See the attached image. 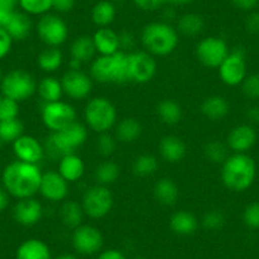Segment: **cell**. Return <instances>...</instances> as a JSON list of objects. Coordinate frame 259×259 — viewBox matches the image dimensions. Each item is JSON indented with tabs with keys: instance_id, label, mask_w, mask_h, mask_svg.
Listing matches in <instances>:
<instances>
[{
	"instance_id": "19",
	"label": "cell",
	"mask_w": 259,
	"mask_h": 259,
	"mask_svg": "<svg viewBox=\"0 0 259 259\" xmlns=\"http://www.w3.org/2000/svg\"><path fill=\"white\" fill-rule=\"evenodd\" d=\"M14 220L23 226H33L44 216V206L34 197L23 198L16 203L13 210Z\"/></svg>"
},
{
	"instance_id": "32",
	"label": "cell",
	"mask_w": 259,
	"mask_h": 259,
	"mask_svg": "<svg viewBox=\"0 0 259 259\" xmlns=\"http://www.w3.org/2000/svg\"><path fill=\"white\" fill-rule=\"evenodd\" d=\"M91 18L98 28L109 27L116 19V7L111 0H101L92 8Z\"/></svg>"
},
{
	"instance_id": "53",
	"label": "cell",
	"mask_w": 259,
	"mask_h": 259,
	"mask_svg": "<svg viewBox=\"0 0 259 259\" xmlns=\"http://www.w3.org/2000/svg\"><path fill=\"white\" fill-rule=\"evenodd\" d=\"M97 259H127L126 255L118 249H106L101 251Z\"/></svg>"
},
{
	"instance_id": "6",
	"label": "cell",
	"mask_w": 259,
	"mask_h": 259,
	"mask_svg": "<svg viewBox=\"0 0 259 259\" xmlns=\"http://www.w3.org/2000/svg\"><path fill=\"white\" fill-rule=\"evenodd\" d=\"M117 108L106 97H93L84 108V121L88 128L99 134L109 133L117 123Z\"/></svg>"
},
{
	"instance_id": "7",
	"label": "cell",
	"mask_w": 259,
	"mask_h": 259,
	"mask_svg": "<svg viewBox=\"0 0 259 259\" xmlns=\"http://www.w3.org/2000/svg\"><path fill=\"white\" fill-rule=\"evenodd\" d=\"M0 91L3 97L21 103L29 99L36 93L37 81L28 71L16 69L3 76L0 83Z\"/></svg>"
},
{
	"instance_id": "25",
	"label": "cell",
	"mask_w": 259,
	"mask_h": 259,
	"mask_svg": "<svg viewBox=\"0 0 259 259\" xmlns=\"http://www.w3.org/2000/svg\"><path fill=\"white\" fill-rule=\"evenodd\" d=\"M17 259H52L51 250L45 241L39 239H27L16 251Z\"/></svg>"
},
{
	"instance_id": "28",
	"label": "cell",
	"mask_w": 259,
	"mask_h": 259,
	"mask_svg": "<svg viewBox=\"0 0 259 259\" xmlns=\"http://www.w3.org/2000/svg\"><path fill=\"white\" fill-rule=\"evenodd\" d=\"M229 111L230 104L223 96H210L201 104V113L210 121H220L225 118Z\"/></svg>"
},
{
	"instance_id": "10",
	"label": "cell",
	"mask_w": 259,
	"mask_h": 259,
	"mask_svg": "<svg viewBox=\"0 0 259 259\" xmlns=\"http://www.w3.org/2000/svg\"><path fill=\"white\" fill-rule=\"evenodd\" d=\"M36 31L39 39L50 47H60L69 38L68 24L57 14L47 13L41 16L37 22Z\"/></svg>"
},
{
	"instance_id": "14",
	"label": "cell",
	"mask_w": 259,
	"mask_h": 259,
	"mask_svg": "<svg viewBox=\"0 0 259 259\" xmlns=\"http://www.w3.org/2000/svg\"><path fill=\"white\" fill-rule=\"evenodd\" d=\"M71 243L78 254L93 255L102 250L104 239L98 228L88 224H81L73 230Z\"/></svg>"
},
{
	"instance_id": "57",
	"label": "cell",
	"mask_w": 259,
	"mask_h": 259,
	"mask_svg": "<svg viewBox=\"0 0 259 259\" xmlns=\"http://www.w3.org/2000/svg\"><path fill=\"white\" fill-rule=\"evenodd\" d=\"M55 259H79L75 254H71V253H64V254H60L59 256H56Z\"/></svg>"
},
{
	"instance_id": "27",
	"label": "cell",
	"mask_w": 259,
	"mask_h": 259,
	"mask_svg": "<svg viewBox=\"0 0 259 259\" xmlns=\"http://www.w3.org/2000/svg\"><path fill=\"white\" fill-rule=\"evenodd\" d=\"M154 197L160 205L170 207L179 200V188L170 178H160L154 186Z\"/></svg>"
},
{
	"instance_id": "46",
	"label": "cell",
	"mask_w": 259,
	"mask_h": 259,
	"mask_svg": "<svg viewBox=\"0 0 259 259\" xmlns=\"http://www.w3.org/2000/svg\"><path fill=\"white\" fill-rule=\"evenodd\" d=\"M18 6L19 0H0V27H6Z\"/></svg>"
},
{
	"instance_id": "41",
	"label": "cell",
	"mask_w": 259,
	"mask_h": 259,
	"mask_svg": "<svg viewBox=\"0 0 259 259\" xmlns=\"http://www.w3.org/2000/svg\"><path fill=\"white\" fill-rule=\"evenodd\" d=\"M117 143L118 141L116 140L114 135H111L109 133L99 134L96 141V149L99 155L104 156V158H108V156L113 155L114 151H116Z\"/></svg>"
},
{
	"instance_id": "35",
	"label": "cell",
	"mask_w": 259,
	"mask_h": 259,
	"mask_svg": "<svg viewBox=\"0 0 259 259\" xmlns=\"http://www.w3.org/2000/svg\"><path fill=\"white\" fill-rule=\"evenodd\" d=\"M205 28V21L202 16L197 13H186L181 16L177 22V31L186 37H196L201 34Z\"/></svg>"
},
{
	"instance_id": "4",
	"label": "cell",
	"mask_w": 259,
	"mask_h": 259,
	"mask_svg": "<svg viewBox=\"0 0 259 259\" xmlns=\"http://www.w3.org/2000/svg\"><path fill=\"white\" fill-rule=\"evenodd\" d=\"M88 140V127L81 122L75 121L61 130L59 133H51L45 143V153L52 158H62V156L73 154L79 148L84 145Z\"/></svg>"
},
{
	"instance_id": "31",
	"label": "cell",
	"mask_w": 259,
	"mask_h": 259,
	"mask_svg": "<svg viewBox=\"0 0 259 259\" xmlns=\"http://www.w3.org/2000/svg\"><path fill=\"white\" fill-rule=\"evenodd\" d=\"M59 215L61 223L64 224L66 228L73 229V230L83 224V207H81V203L76 202V201H64V203H62L61 207H60Z\"/></svg>"
},
{
	"instance_id": "44",
	"label": "cell",
	"mask_w": 259,
	"mask_h": 259,
	"mask_svg": "<svg viewBox=\"0 0 259 259\" xmlns=\"http://www.w3.org/2000/svg\"><path fill=\"white\" fill-rule=\"evenodd\" d=\"M241 85V92L246 98L255 101L259 99V73L246 75Z\"/></svg>"
},
{
	"instance_id": "12",
	"label": "cell",
	"mask_w": 259,
	"mask_h": 259,
	"mask_svg": "<svg viewBox=\"0 0 259 259\" xmlns=\"http://www.w3.org/2000/svg\"><path fill=\"white\" fill-rule=\"evenodd\" d=\"M127 68L130 81L146 84L154 79L158 70V64L153 55L146 51H133L127 54Z\"/></svg>"
},
{
	"instance_id": "9",
	"label": "cell",
	"mask_w": 259,
	"mask_h": 259,
	"mask_svg": "<svg viewBox=\"0 0 259 259\" xmlns=\"http://www.w3.org/2000/svg\"><path fill=\"white\" fill-rule=\"evenodd\" d=\"M42 123L51 133H59L76 121V111L64 101L45 103L41 111Z\"/></svg>"
},
{
	"instance_id": "47",
	"label": "cell",
	"mask_w": 259,
	"mask_h": 259,
	"mask_svg": "<svg viewBox=\"0 0 259 259\" xmlns=\"http://www.w3.org/2000/svg\"><path fill=\"white\" fill-rule=\"evenodd\" d=\"M13 38L9 36L8 32L3 27H0V60L8 56L12 46H13Z\"/></svg>"
},
{
	"instance_id": "39",
	"label": "cell",
	"mask_w": 259,
	"mask_h": 259,
	"mask_svg": "<svg viewBox=\"0 0 259 259\" xmlns=\"http://www.w3.org/2000/svg\"><path fill=\"white\" fill-rule=\"evenodd\" d=\"M228 145L219 140L208 141L203 148V154L208 161L213 164H223L228 159Z\"/></svg>"
},
{
	"instance_id": "23",
	"label": "cell",
	"mask_w": 259,
	"mask_h": 259,
	"mask_svg": "<svg viewBox=\"0 0 259 259\" xmlns=\"http://www.w3.org/2000/svg\"><path fill=\"white\" fill-rule=\"evenodd\" d=\"M169 228L179 236L193 235L198 229V219L187 210H179L170 216Z\"/></svg>"
},
{
	"instance_id": "1",
	"label": "cell",
	"mask_w": 259,
	"mask_h": 259,
	"mask_svg": "<svg viewBox=\"0 0 259 259\" xmlns=\"http://www.w3.org/2000/svg\"><path fill=\"white\" fill-rule=\"evenodd\" d=\"M42 171L37 164L16 160L4 168L2 174L3 187L11 196L23 200L38 193Z\"/></svg>"
},
{
	"instance_id": "33",
	"label": "cell",
	"mask_w": 259,
	"mask_h": 259,
	"mask_svg": "<svg viewBox=\"0 0 259 259\" xmlns=\"http://www.w3.org/2000/svg\"><path fill=\"white\" fill-rule=\"evenodd\" d=\"M62 62H64V54L59 47L46 46V49L42 50L37 56V64L39 69L47 74H52L59 70Z\"/></svg>"
},
{
	"instance_id": "48",
	"label": "cell",
	"mask_w": 259,
	"mask_h": 259,
	"mask_svg": "<svg viewBox=\"0 0 259 259\" xmlns=\"http://www.w3.org/2000/svg\"><path fill=\"white\" fill-rule=\"evenodd\" d=\"M134 3L140 11L153 12L160 8L164 3H168V0H134Z\"/></svg>"
},
{
	"instance_id": "60",
	"label": "cell",
	"mask_w": 259,
	"mask_h": 259,
	"mask_svg": "<svg viewBox=\"0 0 259 259\" xmlns=\"http://www.w3.org/2000/svg\"><path fill=\"white\" fill-rule=\"evenodd\" d=\"M111 2H122V0H111Z\"/></svg>"
},
{
	"instance_id": "30",
	"label": "cell",
	"mask_w": 259,
	"mask_h": 259,
	"mask_svg": "<svg viewBox=\"0 0 259 259\" xmlns=\"http://www.w3.org/2000/svg\"><path fill=\"white\" fill-rule=\"evenodd\" d=\"M37 93L45 103L61 101L62 96H64L61 80L55 76H45L39 80V83H37Z\"/></svg>"
},
{
	"instance_id": "54",
	"label": "cell",
	"mask_w": 259,
	"mask_h": 259,
	"mask_svg": "<svg viewBox=\"0 0 259 259\" xmlns=\"http://www.w3.org/2000/svg\"><path fill=\"white\" fill-rule=\"evenodd\" d=\"M9 205V193L4 187H0V212H3Z\"/></svg>"
},
{
	"instance_id": "38",
	"label": "cell",
	"mask_w": 259,
	"mask_h": 259,
	"mask_svg": "<svg viewBox=\"0 0 259 259\" xmlns=\"http://www.w3.org/2000/svg\"><path fill=\"white\" fill-rule=\"evenodd\" d=\"M23 123L18 118L0 121V141L4 144H13L23 135Z\"/></svg>"
},
{
	"instance_id": "22",
	"label": "cell",
	"mask_w": 259,
	"mask_h": 259,
	"mask_svg": "<svg viewBox=\"0 0 259 259\" xmlns=\"http://www.w3.org/2000/svg\"><path fill=\"white\" fill-rule=\"evenodd\" d=\"M59 160V169H57V171H59L69 183L78 182L79 179L83 178L84 173H85V163H84L81 156L73 153L62 156Z\"/></svg>"
},
{
	"instance_id": "50",
	"label": "cell",
	"mask_w": 259,
	"mask_h": 259,
	"mask_svg": "<svg viewBox=\"0 0 259 259\" xmlns=\"http://www.w3.org/2000/svg\"><path fill=\"white\" fill-rule=\"evenodd\" d=\"M245 29L251 34L259 33V12H253L246 17Z\"/></svg>"
},
{
	"instance_id": "55",
	"label": "cell",
	"mask_w": 259,
	"mask_h": 259,
	"mask_svg": "<svg viewBox=\"0 0 259 259\" xmlns=\"http://www.w3.org/2000/svg\"><path fill=\"white\" fill-rule=\"evenodd\" d=\"M246 117L249 118V121L251 123L259 124V107H251L246 112Z\"/></svg>"
},
{
	"instance_id": "43",
	"label": "cell",
	"mask_w": 259,
	"mask_h": 259,
	"mask_svg": "<svg viewBox=\"0 0 259 259\" xmlns=\"http://www.w3.org/2000/svg\"><path fill=\"white\" fill-rule=\"evenodd\" d=\"M202 225L210 231H218L225 225V215L220 210H211L203 215Z\"/></svg>"
},
{
	"instance_id": "42",
	"label": "cell",
	"mask_w": 259,
	"mask_h": 259,
	"mask_svg": "<svg viewBox=\"0 0 259 259\" xmlns=\"http://www.w3.org/2000/svg\"><path fill=\"white\" fill-rule=\"evenodd\" d=\"M19 103L11 98L3 97L0 99V121L18 118Z\"/></svg>"
},
{
	"instance_id": "51",
	"label": "cell",
	"mask_w": 259,
	"mask_h": 259,
	"mask_svg": "<svg viewBox=\"0 0 259 259\" xmlns=\"http://www.w3.org/2000/svg\"><path fill=\"white\" fill-rule=\"evenodd\" d=\"M119 34V45L121 49L123 50H131L135 46V37L131 32H122Z\"/></svg>"
},
{
	"instance_id": "8",
	"label": "cell",
	"mask_w": 259,
	"mask_h": 259,
	"mask_svg": "<svg viewBox=\"0 0 259 259\" xmlns=\"http://www.w3.org/2000/svg\"><path fill=\"white\" fill-rule=\"evenodd\" d=\"M114 197L111 189L106 186L96 184L87 189L81 198L84 215L93 220H99L108 215L113 208Z\"/></svg>"
},
{
	"instance_id": "34",
	"label": "cell",
	"mask_w": 259,
	"mask_h": 259,
	"mask_svg": "<svg viewBox=\"0 0 259 259\" xmlns=\"http://www.w3.org/2000/svg\"><path fill=\"white\" fill-rule=\"evenodd\" d=\"M156 114L163 123L168 126H174L179 123L183 117V109L182 106L174 99H163L156 106Z\"/></svg>"
},
{
	"instance_id": "3",
	"label": "cell",
	"mask_w": 259,
	"mask_h": 259,
	"mask_svg": "<svg viewBox=\"0 0 259 259\" xmlns=\"http://www.w3.org/2000/svg\"><path fill=\"white\" fill-rule=\"evenodd\" d=\"M141 45L153 56H168L179 45V33L168 22H151L141 32Z\"/></svg>"
},
{
	"instance_id": "58",
	"label": "cell",
	"mask_w": 259,
	"mask_h": 259,
	"mask_svg": "<svg viewBox=\"0 0 259 259\" xmlns=\"http://www.w3.org/2000/svg\"><path fill=\"white\" fill-rule=\"evenodd\" d=\"M2 79H3V73H2V69H0V83H2Z\"/></svg>"
},
{
	"instance_id": "11",
	"label": "cell",
	"mask_w": 259,
	"mask_h": 259,
	"mask_svg": "<svg viewBox=\"0 0 259 259\" xmlns=\"http://www.w3.org/2000/svg\"><path fill=\"white\" fill-rule=\"evenodd\" d=\"M230 52L229 45L221 37L208 36L201 39L194 54L201 65L208 69H218Z\"/></svg>"
},
{
	"instance_id": "59",
	"label": "cell",
	"mask_w": 259,
	"mask_h": 259,
	"mask_svg": "<svg viewBox=\"0 0 259 259\" xmlns=\"http://www.w3.org/2000/svg\"><path fill=\"white\" fill-rule=\"evenodd\" d=\"M135 259H146V258H144V256H136Z\"/></svg>"
},
{
	"instance_id": "45",
	"label": "cell",
	"mask_w": 259,
	"mask_h": 259,
	"mask_svg": "<svg viewBox=\"0 0 259 259\" xmlns=\"http://www.w3.org/2000/svg\"><path fill=\"white\" fill-rule=\"evenodd\" d=\"M243 221L249 229H259V202H251L244 208Z\"/></svg>"
},
{
	"instance_id": "61",
	"label": "cell",
	"mask_w": 259,
	"mask_h": 259,
	"mask_svg": "<svg viewBox=\"0 0 259 259\" xmlns=\"http://www.w3.org/2000/svg\"><path fill=\"white\" fill-rule=\"evenodd\" d=\"M2 98H3V96H0V99H2Z\"/></svg>"
},
{
	"instance_id": "56",
	"label": "cell",
	"mask_w": 259,
	"mask_h": 259,
	"mask_svg": "<svg viewBox=\"0 0 259 259\" xmlns=\"http://www.w3.org/2000/svg\"><path fill=\"white\" fill-rule=\"evenodd\" d=\"M194 0H168V3L174 4V6H187V4L193 3Z\"/></svg>"
},
{
	"instance_id": "18",
	"label": "cell",
	"mask_w": 259,
	"mask_h": 259,
	"mask_svg": "<svg viewBox=\"0 0 259 259\" xmlns=\"http://www.w3.org/2000/svg\"><path fill=\"white\" fill-rule=\"evenodd\" d=\"M13 151L18 160L37 165L45 156V146L31 135H22L17 139L13 143Z\"/></svg>"
},
{
	"instance_id": "52",
	"label": "cell",
	"mask_w": 259,
	"mask_h": 259,
	"mask_svg": "<svg viewBox=\"0 0 259 259\" xmlns=\"http://www.w3.org/2000/svg\"><path fill=\"white\" fill-rule=\"evenodd\" d=\"M234 6L240 11H253L256 6H258L259 0H231Z\"/></svg>"
},
{
	"instance_id": "16",
	"label": "cell",
	"mask_w": 259,
	"mask_h": 259,
	"mask_svg": "<svg viewBox=\"0 0 259 259\" xmlns=\"http://www.w3.org/2000/svg\"><path fill=\"white\" fill-rule=\"evenodd\" d=\"M38 192L49 202H64L69 196V182L57 170L45 171Z\"/></svg>"
},
{
	"instance_id": "37",
	"label": "cell",
	"mask_w": 259,
	"mask_h": 259,
	"mask_svg": "<svg viewBox=\"0 0 259 259\" xmlns=\"http://www.w3.org/2000/svg\"><path fill=\"white\" fill-rule=\"evenodd\" d=\"M159 161L156 156L151 155V154H141V155L136 156L133 164V171L135 176L145 178V177H150L158 171Z\"/></svg>"
},
{
	"instance_id": "36",
	"label": "cell",
	"mask_w": 259,
	"mask_h": 259,
	"mask_svg": "<svg viewBox=\"0 0 259 259\" xmlns=\"http://www.w3.org/2000/svg\"><path fill=\"white\" fill-rule=\"evenodd\" d=\"M119 176H121V168L118 166V164L112 160L102 161L94 170V178H96L97 183L101 186L108 187L116 183Z\"/></svg>"
},
{
	"instance_id": "15",
	"label": "cell",
	"mask_w": 259,
	"mask_h": 259,
	"mask_svg": "<svg viewBox=\"0 0 259 259\" xmlns=\"http://www.w3.org/2000/svg\"><path fill=\"white\" fill-rule=\"evenodd\" d=\"M61 85L64 96L74 99V101H83L91 96L93 91V79L91 75L81 70H70L69 69L61 76Z\"/></svg>"
},
{
	"instance_id": "17",
	"label": "cell",
	"mask_w": 259,
	"mask_h": 259,
	"mask_svg": "<svg viewBox=\"0 0 259 259\" xmlns=\"http://www.w3.org/2000/svg\"><path fill=\"white\" fill-rule=\"evenodd\" d=\"M256 143V133L251 124H238L230 130L226 145L233 153L246 154Z\"/></svg>"
},
{
	"instance_id": "40",
	"label": "cell",
	"mask_w": 259,
	"mask_h": 259,
	"mask_svg": "<svg viewBox=\"0 0 259 259\" xmlns=\"http://www.w3.org/2000/svg\"><path fill=\"white\" fill-rule=\"evenodd\" d=\"M19 7L28 16H45L52 9V0H19Z\"/></svg>"
},
{
	"instance_id": "20",
	"label": "cell",
	"mask_w": 259,
	"mask_h": 259,
	"mask_svg": "<svg viewBox=\"0 0 259 259\" xmlns=\"http://www.w3.org/2000/svg\"><path fill=\"white\" fill-rule=\"evenodd\" d=\"M92 37H93L97 54H99L101 56H111V55L121 51L119 34L113 31L111 27L98 28Z\"/></svg>"
},
{
	"instance_id": "24",
	"label": "cell",
	"mask_w": 259,
	"mask_h": 259,
	"mask_svg": "<svg viewBox=\"0 0 259 259\" xmlns=\"http://www.w3.org/2000/svg\"><path fill=\"white\" fill-rule=\"evenodd\" d=\"M143 134V124L134 117H124L114 126V138L118 143L133 144Z\"/></svg>"
},
{
	"instance_id": "29",
	"label": "cell",
	"mask_w": 259,
	"mask_h": 259,
	"mask_svg": "<svg viewBox=\"0 0 259 259\" xmlns=\"http://www.w3.org/2000/svg\"><path fill=\"white\" fill-rule=\"evenodd\" d=\"M97 54L96 46H94L93 37L88 34L78 36L70 45V56L71 59L78 60L81 64L93 61Z\"/></svg>"
},
{
	"instance_id": "5",
	"label": "cell",
	"mask_w": 259,
	"mask_h": 259,
	"mask_svg": "<svg viewBox=\"0 0 259 259\" xmlns=\"http://www.w3.org/2000/svg\"><path fill=\"white\" fill-rule=\"evenodd\" d=\"M91 78L99 84H124L128 83L127 54L118 51L111 56H101L92 61Z\"/></svg>"
},
{
	"instance_id": "13",
	"label": "cell",
	"mask_w": 259,
	"mask_h": 259,
	"mask_svg": "<svg viewBox=\"0 0 259 259\" xmlns=\"http://www.w3.org/2000/svg\"><path fill=\"white\" fill-rule=\"evenodd\" d=\"M219 78L225 85L238 87L246 78L245 52L241 49H235L229 52L223 64L218 68Z\"/></svg>"
},
{
	"instance_id": "2",
	"label": "cell",
	"mask_w": 259,
	"mask_h": 259,
	"mask_svg": "<svg viewBox=\"0 0 259 259\" xmlns=\"http://www.w3.org/2000/svg\"><path fill=\"white\" fill-rule=\"evenodd\" d=\"M221 165V181L226 188L234 192H244L253 186L256 165L248 154H231Z\"/></svg>"
},
{
	"instance_id": "49",
	"label": "cell",
	"mask_w": 259,
	"mask_h": 259,
	"mask_svg": "<svg viewBox=\"0 0 259 259\" xmlns=\"http://www.w3.org/2000/svg\"><path fill=\"white\" fill-rule=\"evenodd\" d=\"M76 0H52V9L57 13H69L75 7Z\"/></svg>"
},
{
	"instance_id": "21",
	"label": "cell",
	"mask_w": 259,
	"mask_h": 259,
	"mask_svg": "<svg viewBox=\"0 0 259 259\" xmlns=\"http://www.w3.org/2000/svg\"><path fill=\"white\" fill-rule=\"evenodd\" d=\"M159 153L166 163L177 164L186 156L187 146L178 136L166 135L159 143Z\"/></svg>"
},
{
	"instance_id": "26",
	"label": "cell",
	"mask_w": 259,
	"mask_h": 259,
	"mask_svg": "<svg viewBox=\"0 0 259 259\" xmlns=\"http://www.w3.org/2000/svg\"><path fill=\"white\" fill-rule=\"evenodd\" d=\"M13 41H24L32 31V21L24 12L16 11L4 27Z\"/></svg>"
}]
</instances>
